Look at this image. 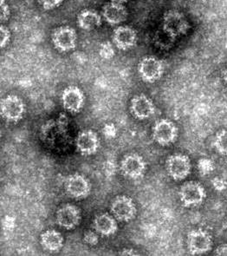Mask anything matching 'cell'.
Instances as JSON below:
<instances>
[{
	"label": "cell",
	"mask_w": 227,
	"mask_h": 256,
	"mask_svg": "<svg viewBox=\"0 0 227 256\" xmlns=\"http://www.w3.org/2000/svg\"><path fill=\"white\" fill-rule=\"evenodd\" d=\"M190 29V24L184 14L176 10H170L165 12L162 18V30L176 40L179 36H184Z\"/></svg>",
	"instance_id": "cell-1"
},
{
	"label": "cell",
	"mask_w": 227,
	"mask_h": 256,
	"mask_svg": "<svg viewBox=\"0 0 227 256\" xmlns=\"http://www.w3.org/2000/svg\"><path fill=\"white\" fill-rule=\"evenodd\" d=\"M179 196L185 208L198 207L203 204L207 197V191L197 182H188L181 186Z\"/></svg>",
	"instance_id": "cell-2"
},
{
	"label": "cell",
	"mask_w": 227,
	"mask_h": 256,
	"mask_svg": "<svg viewBox=\"0 0 227 256\" xmlns=\"http://www.w3.org/2000/svg\"><path fill=\"white\" fill-rule=\"evenodd\" d=\"M166 168L173 180L182 181L191 173V160L188 156L181 153L172 154L167 159Z\"/></svg>",
	"instance_id": "cell-3"
},
{
	"label": "cell",
	"mask_w": 227,
	"mask_h": 256,
	"mask_svg": "<svg viewBox=\"0 0 227 256\" xmlns=\"http://www.w3.org/2000/svg\"><path fill=\"white\" fill-rule=\"evenodd\" d=\"M188 248L193 256L208 253L213 248V238L207 230L195 228L188 234Z\"/></svg>",
	"instance_id": "cell-4"
},
{
	"label": "cell",
	"mask_w": 227,
	"mask_h": 256,
	"mask_svg": "<svg viewBox=\"0 0 227 256\" xmlns=\"http://www.w3.org/2000/svg\"><path fill=\"white\" fill-rule=\"evenodd\" d=\"M164 64L155 56H145L138 64V73L143 82L153 84L162 78L164 74Z\"/></svg>",
	"instance_id": "cell-5"
},
{
	"label": "cell",
	"mask_w": 227,
	"mask_h": 256,
	"mask_svg": "<svg viewBox=\"0 0 227 256\" xmlns=\"http://www.w3.org/2000/svg\"><path fill=\"white\" fill-rule=\"evenodd\" d=\"M179 130L174 122L163 118L155 122L153 127V139L158 144L168 146L174 144L178 138Z\"/></svg>",
	"instance_id": "cell-6"
},
{
	"label": "cell",
	"mask_w": 227,
	"mask_h": 256,
	"mask_svg": "<svg viewBox=\"0 0 227 256\" xmlns=\"http://www.w3.org/2000/svg\"><path fill=\"white\" fill-rule=\"evenodd\" d=\"M147 170V162L142 156L137 153L126 154L121 162L122 174L129 179L138 180L144 176Z\"/></svg>",
	"instance_id": "cell-7"
},
{
	"label": "cell",
	"mask_w": 227,
	"mask_h": 256,
	"mask_svg": "<svg viewBox=\"0 0 227 256\" xmlns=\"http://www.w3.org/2000/svg\"><path fill=\"white\" fill-rule=\"evenodd\" d=\"M110 211L116 220L122 222H129L136 216L137 210L131 197L119 196L110 205Z\"/></svg>",
	"instance_id": "cell-8"
},
{
	"label": "cell",
	"mask_w": 227,
	"mask_h": 256,
	"mask_svg": "<svg viewBox=\"0 0 227 256\" xmlns=\"http://www.w3.org/2000/svg\"><path fill=\"white\" fill-rule=\"evenodd\" d=\"M54 47L60 52H69L75 49L77 43V34L70 26L57 27L51 36Z\"/></svg>",
	"instance_id": "cell-9"
},
{
	"label": "cell",
	"mask_w": 227,
	"mask_h": 256,
	"mask_svg": "<svg viewBox=\"0 0 227 256\" xmlns=\"http://www.w3.org/2000/svg\"><path fill=\"white\" fill-rule=\"evenodd\" d=\"M25 106L19 96L9 95L1 101V115L10 122H17L23 118Z\"/></svg>",
	"instance_id": "cell-10"
},
{
	"label": "cell",
	"mask_w": 227,
	"mask_h": 256,
	"mask_svg": "<svg viewBox=\"0 0 227 256\" xmlns=\"http://www.w3.org/2000/svg\"><path fill=\"white\" fill-rule=\"evenodd\" d=\"M65 190L73 199L82 200L90 194L91 184L84 176L75 173L66 179Z\"/></svg>",
	"instance_id": "cell-11"
},
{
	"label": "cell",
	"mask_w": 227,
	"mask_h": 256,
	"mask_svg": "<svg viewBox=\"0 0 227 256\" xmlns=\"http://www.w3.org/2000/svg\"><path fill=\"white\" fill-rule=\"evenodd\" d=\"M61 102L67 112L76 114L81 112L84 106V93L77 86H69L63 90L61 96Z\"/></svg>",
	"instance_id": "cell-12"
},
{
	"label": "cell",
	"mask_w": 227,
	"mask_h": 256,
	"mask_svg": "<svg viewBox=\"0 0 227 256\" xmlns=\"http://www.w3.org/2000/svg\"><path fill=\"white\" fill-rule=\"evenodd\" d=\"M75 144L82 156H91L98 151L101 142L96 132L91 130H84L80 132L76 136Z\"/></svg>",
	"instance_id": "cell-13"
},
{
	"label": "cell",
	"mask_w": 227,
	"mask_h": 256,
	"mask_svg": "<svg viewBox=\"0 0 227 256\" xmlns=\"http://www.w3.org/2000/svg\"><path fill=\"white\" fill-rule=\"evenodd\" d=\"M56 222L61 228L71 230L78 226L81 222V212L72 204H65L58 208L56 214Z\"/></svg>",
	"instance_id": "cell-14"
},
{
	"label": "cell",
	"mask_w": 227,
	"mask_h": 256,
	"mask_svg": "<svg viewBox=\"0 0 227 256\" xmlns=\"http://www.w3.org/2000/svg\"><path fill=\"white\" fill-rule=\"evenodd\" d=\"M112 40L117 49L128 50L135 47L138 40V36L133 27L122 26L117 27L114 30Z\"/></svg>",
	"instance_id": "cell-15"
},
{
	"label": "cell",
	"mask_w": 227,
	"mask_h": 256,
	"mask_svg": "<svg viewBox=\"0 0 227 256\" xmlns=\"http://www.w3.org/2000/svg\"><path fill=\"white\" fill-rule=\"evenodd\" d=\"M130 112L135 118L146 120L155 114V104L148 96L144 94L136 95L132 98Z\"/></svg>",
	"instance_id": "cell-16"
},
{
	"label": "cell",
	"mask_w": 227,
	"mask_h": 256,
	"mask_svg": "<svg viewBox=\"0 0 227 256\" xmlns=\"http://www.w3.org/2000/svg\"><path fill=\"white\" fill-rule=\"evenodd\" d=\"M103 20L110 26H118L125 22L129 12L123 4L109 2L103 6L102 10Z\"/></svg>",
	"instance_id": "cell-17"
},
{
	"label": "cell",
	"mask_w": 227,
	"mask_h": 256,
	"mask_svg": "<svg viewBox=\"0 0 227 256\" xmlns=\"http://www.w3.org/2000/svg\"><path fill=\"white\" fill-rule=\"evenodd\" d=\"M93 228L102 236H110L117 232L118 224L112 214H99L93 220Z\"/></svg>",
	"instance_id": "cell-18"
},
{
	"label": "cell",
	"mask_w": 227,
	"mask_h": 256,
	"mask_svg": "<svg viewBox=\"0 0 227 256\" xmlns=\"http://www.w3.org/2000/svg\"><path fill=\"white\" fill-rule=\"evenodd\" d=\"M40 242L44 250L49 252H57L63 246L64 239L62 234L55 230L44 231L40 236Z\"/></svg>",
	"instance_id": "cell-19"
},
{
	"label": "cell",
	"mask_w": 227,
	"mask_h": 256,
	"mask_svg": "<svg viewBox=\"0 0 227 256\" xmlns=\"http://www.w3.org/2000/svg\"><path fill=\"white\" fill-rule=\"evenodd\" d=\"M102 16L95 10L86 9L77 16V24L82 30H91L102 26Z\"/></svg>",
	"instance_id": "cell-20"
},
{
	"label": "cell",
	"mask_w": 227,
	"mask_h": 256,
	"mask_svg": "<svg viewBox=\"0 0 227 256\" xmlns=\"http://www.w3.org/2000/svg\"><path fill=\"white\" fill-rule=\"evenodd\" d=\"M214 148L219 154L227 156V130H223L218 132L214 142Z\"/></svg>",
	"instance_id": "cell-21"
},
{
	"label": "cell",
	"mask_w": 227,
	"mask_h": 256,
	"mask_svg": "<svg viewBox=\"0 0 227 256\" xmlns=\"http://www.w3.org/2000/svg\"><path fill=\"white\" fill-rule=\"evenodd\" d=\"M175 38L169 36L164 30H162V32L157 34L155 43L162 49H169L173 46V44L175 43Z\"/></svg>",
	"instance_id": "cell-22"
},
{
	"label": "cell",
	"mask_w": 227,
	"mask_h": 256,
	"mask_svg": "<svg viewBox=\"0 0 227 256\" xmlns=\"http://www.w3.org/2000/svg\"><path fill=\"white\" fill-rule=\"evenodd\" d=\"M198 168H199L200 173L202 176H208L214 170V162L212 161L211 159L203 158L199 161Z\"/></svg>",
	"instance_id": "cell-23"
},
{
	"label": "cell",
	"mask_w": 227,
	"mask_h": 256,
	"mask_svg": "<svg viewBox=\"0 0 227 256\" xmlns=\"http://www.w3.org/2000/svg\"><path fill=\"white\" fill-rule=\"evenodd\" d=\"M99 53L102 58H105V60H109L113 58L115 54V50L113 48L112 44L109 43V42H104L100 47Z\"/></svg>",
	"instance_id": "cell-24"
},
{
	"label": "cell",
	"mask_w": 227,
	"mask_h": 256,
	"mask_svg": "<svg viewBox=\"0 0 227 256\" xmlns=\"http://www.w3.org/2000/svg\"><path fill=\"white\" fill-rule=\"evenodd\" d=\"M38 2L44 10H50L59 7L63 0H38Z\"/></svg>",
	"instance_id": "cell-25"
},
{
	"label": "cell",
	"mask_w": 227,
	"mask_h": 256,
	"mask_svg": "<svg viewBox=\"0 0 227 256\" xmlns=\"http://www.w3.org/2000/svg\"><path fill=\"white\" fill-rule=\"evenodd\" d=\"M0 33H1V42H0V46L1 48H4L5 46L9 44L10 40V32L9 29L6 26H4L3 24L1 26V29H0Z\"/></svg>",
	"instance_id": "cell-26"
},
{
	"label": "cell",
	"mask_w": 227,
	"mask_h": 256,
	"mask_svg": "<svg viewBox=\"0 0 227 256\" xmlns=\"http://www.w3.org/2000/svg\"><path fill=\"white\" fill-rule=\"evenodd\" d=\"M0 6H1V22L4 23L9 20L10 14V7L5 0H1Z\"/></svg>",
	"instance_id": "cell-27"
},
{
	"label": "cell",
	"mask_w": 227,
	"mask_h": 256,
	"mask_svg": "<svg viewBox=\"0 0 227 256\" xmlns=\"http://www.w3.org/2000/svg\"><path fill=\"white\" fill-rule=\"evenodd\" d=\"M212 185L214 190L217 191H223L227 188V180L221 178H215L212 181Z\"/></svg>",
	"instance_id": "cell-28"
},
{
	"label": "cell",
	"mask_w": 227,
	"mask_h": 256,
	"mask_svg": "<svg viewBox=\"0 0 227 256\" xmlns=\"http://www.w3.org/2000/svg\"><path fill=\"white\" fill-rule=\"evenodd\" d=\"M98 236H97L95 232H92V231L87 232V233L85 234V236H84V242H85L87 244L91 245V246L96 245V244L98 243Z\"/></svg>",
	"instance_id": "cell-29"
},
{
	"label": "cell",
	"mask_w": 227,
	"mask_h": 256,
	"mask_svg": "<svg viewBox=\"0 0 227 256\" xmlns=\"http://www.w3.org/2000/svg\"><path fill=\"white\" fill-rule=\"evenodd\" d=\"M215 254L220 256H227V244H223L218 246L215 250Z\"/></svg>",
	"instance_id": "cell-30"
},
{
	"label": "cell",
	"mask_w": 227,
	"mask_h": 256,
	"mask_svg": "<svg viewBox=\"0 0 227 256\" xmlns=\"http://www.w3.org/2000/svg\"><path fill=\"white\" fill-rule=\"evenodd\" d=\"M122 256H137L138 254L135 252L134 250H124L123 253L121 254Z\"/></svg>",
	"instance_id": "cell-31"
},
{
	"label": "cell",
	"mask_w": 227,
	"mask_h": 256,
	"mask_svg": "<svg viewBox=\"0 0 227 256\" xmlns=\"http://www.w3.org/2000/svg\"><path fill=\"white\" fill-rule=\"evenodd\" d=\"M222 76H223V79H224L225 82H227V70H224L223 73H222Z\"/></svg>",
	"instance_id": "cell-32"
},
{
	"label": "cell",
	"mask_w": 227,
	"mask_h": 256,
	"mask_svg": "<svg viewBox=\"0 0 227 256\" xmlns=\"http://www.w3.org/2000/svg\"><path fill=\"white\" fill-rule=\"evenodd\" d=\"M112 2H116V3L124 4L127 3L129 0H111Z\"/></svg>",
	"instance_id": "cell-33"
},
{
	"label": "cell",
	"mask_w": 227,
	"mask_h": 256,
	"mask_svg": "<svg viewBox=\"0 0 227 256\" xmlns=\"http://www.w3.org/2000/svg\"></svg>",
	"instance_id": "cell-34"
}]
</instances>
